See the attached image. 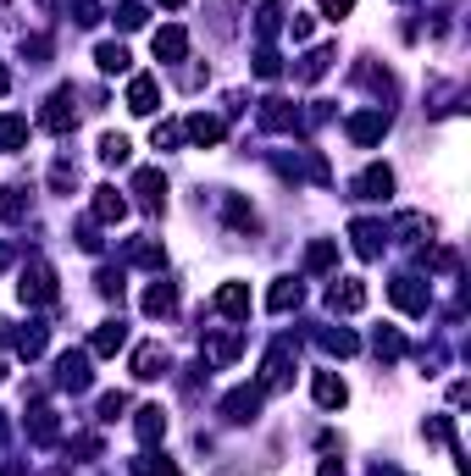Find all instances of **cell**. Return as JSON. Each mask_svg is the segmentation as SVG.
<instances>
[{
	"mask_svg": "<svg viewBox=\"0 0 471 476\" xmlns=\"http://www.w3.org/2000/svg\"><path fill=\"white\" fill-rule=\"evenodd\" d=\"M17 294H22V305H56V272H50L45 261H28Z\"/></svg>",
	"mask_w": 471,
	"mask_h": 476,
	"instance_id": "cell-1",
	"label": "cell"
},
{
	"mask_svg": "<svg viewBox=\"0 0 471 476\" xmlns=\"http://www.w3.org/2000/svg\"><path fill=\"white\" fill-rule=\"evenodd\" d=\"M73 122H78L73 89H56L50 100H45V111H39V128H50V134H73Z\"/></svg>",
	"mask_w": 471,
	"mask_h": 476,
	"instance_id": "cell-2",
	"label": "cell"
},
{
	"mask_svg": "<svg viewBox=\"0 0 471 476\" xmlns=\"http://www.w3.org/2000/svg\"><path fill=\"white\" fill-rule=\"evenodd\" d=\"M388 299H394L405 316H427V282H422V277H394V282H388Z\"/></svg>",
	"mask_w": 471,
	"mask_h": 476,
	"instance_id": "cell-3",
	"label": "cell"
},
{
	"mask_svg": "<svg viewBox=\"0 0 471 476\" xmlns=\"http://www.w3.org/2000/svg\"><path fill=\"white\" fill-rule=\"evenodd\" d=\"M56 383L67 394H83L89 388V355H78V349H67V355L56 360Z\"/></svg>",
	"mask_w": 471,
	"mask_h": 476,
	"instance_id": "cell-4",
	"label": "cell"
},
{
	"mask_svg": "<svg viewBox=\"0 0 471 476\" xmlns=\"http://www.w3.org/2000/svg\"><path fill=\"white\" fill-rule=\"evenodd\" d=\"M289 366H294V343L283 338V343H272V355H266V371H261V394H266V388H283V383H289Z\"/></svg>",
	"mask_w": 471,
	"mask_h": 476,
	"instance_id": "cell-5",
	"label": "cell"
},
{
	"mask_svg": "<svg viewBox=\"0 0 471 476\" xmlns=\"http://www.w3.org/2000/svg\"><path fill=\"white\" fill-rule=\"evenodd\" d=\"M327 305H333V310H344V316L366 310V282H355V277H338L333 289H327Z\"/></svg>",
	"mask_w": 471,
	"mask_h": 476,
	"instance_id": "cell-6",
	"label": "cell"
},
{
	"mask_svg": "<svg viewBox=\"0 0 471 476\" xmlns=\"http://www.w3.org/2000/svg\"><path fill=\"white\" fill-rule=\"evenodd\" d=\"M239 349H244L239 333H211V338L200 343V355H205V366H233V360H239Z\"/></svg>",
	"mask_w": 471,
	"mask_h": 476,
	"instance_id": "cell-7",
	"label": "cell"
},
{
	"mask_svg": "<svg viewBox=\"0 0 471 476\" xmlns=\"http://www.w3.org/2000/svg\"><path fill=\"white\" fill-rule=\"evenodd\" d=\"M150 50H155V61H183V56H188V34H183L178 22H167V28H155Z\"/></svg>",
	"mask_w": 471,
	"mask_h": 476,
	"instance_id": "cell-8",
	"label": "cell"
},
{
	"mask_svg": "<svg viewBox=\"0 0 471 476\" xmlns=\"http://www.w3.org/2000/svg\"><path fill=\"white\" fill-rule=\"evenodd\" d=\"M155 106H161V83H155L150 73H139V78L128 83V111H134V117H150Z\"/></svg>",
	"mask_w": 471,
	"mask_h": 476,
	"instance_id": "cell-9",
	"label": "cell"
},
{
	"mask_svg": "<svg viewBox=\"0 0 471 476\" xmlns=\"http://www.w3.org/2000/svg\"><path fill=\"white\" fill-rule=\"evenodd\" d=\"M310 394H317V404H322V410H344V404H350V388H344V376H338V371H317Z\"/></svg>",
	"mask_w": 471,
	"mask_h": 476,
	"instance_id": "cell-10",
	"label": "cell"
},
{
	"mask_svg": "<svg viewBox=\"0 0 471 476\" xmlns=\"http://www.w3.org/2000/svg\"><path fill=\"white\" fill-rule=\"evenodd\" d=\"M350 238H355V255L361 261H377V255H383V244H388V233L377 228V221H350Z\"/></svg>",
	"mask_w": 471,
	"mask_h": 476,
	"instance_id": "cell-11",
	"label": "cell"
},
{
	"mask_svg": "<svg viewBox=\"0 0 471 476\" xmlns=\"http://www.w3.org/2000/svg\"><path fill=\"white\" fill-rule=\"evenodd\" d=\"M167 366H172V360H167L161 343H139V349H134V376H139V383H155Z\"/></svg>",
	"mask_w": 471,
	"mask_h": 476,
	"instance_id": "cell-12",
	"label": "cell"
},
{
	"mask_svg": "<svg viewBox=\"0 0 471 476\" xmlns=\"http://www.w3.org/2000/svg\"><path fill=\"white\" fill-rule=\"evenodd\" d=\"M134 195H139L144 211H161V205H167V177L155 172V167H144V172L134 177Z\"/></svg>",
	"mask_w": 471,
	"mask_h": 476,
	"instance_id": "cell-13",
	"label": "cell"
},
{
	"mask_svg": "<svg viewBox=\"0 0 471 476\" xmlns=\"http://www.w3.org/2000/svg\"><path fill=\"white\" fill-rule=\"evenodd\" d=\"M383 134H388V111H355L350 117V139L355 144H377Z\"/></svg>",
	"mask_w": 471,
	"mask_h": 476,
	"instance_id": "cell-14",
	"label": "cell"
},
{
	"mask_svg": "<svg viewBox=\"0 0 471 476\" xmlns=\"http://www.w3.org/2000/svg\"><path fill=\"white\" fill-rule=\"evenodd\" d=\"M256 410H261V388H233V394L222 399V416L239 421V427H244V421H256Z\"/></svg>",
	"mask_w": 471,
	"mask_h": 476,
	"instance_id": "cell-15",
	"label": "cell"
},
{
	"mask_svg": "<svg viewBox=\"0 0 471 476\" xmlns=\"http://www.w3.org/2000/svg\"><path fill=\"white\" fill-rule=\"evenodd\" d=\"M183 139H188V144H200V150H205V144H222V117L195 111V117L183 122Z\"/></svg>",
	"mask_w": 471,
	"mask_h": 476,
	"instance_id": "cell-16",
	"label": "cell"
},
{
	"mask_svg": "<svg viewBox=\"0 0 471 476\" xmlns=\"http://www.w3.org/2000/svg\"><path fill=\"white\" fill-rule=\"evenodd\" d=\"M355 195H361V200H388V195H394V172H388V167H366V172L355 177Z\"/></svg>",
	"mask_w": 471,
	"mask_h": 476,
	"instance_id": "cell-17",
	"label": "cell"
},
{
	"mask_svg": "<svg viewBox=\"0 0 471 476\" xmlns=\"http://www.w3.org/2000/svg\"><path fill=\"white\" fill-rule=\"evenodd\" d=\"M211 305L222 310V316H233V322H239V316H249V282H222Z\"/></svg>",
	"mask_w": 471,
	"mask_h": 476,
	"instance_id": "cell-18",
	"label": "cell"
},
{
	"mask_svg": "<svg viewBox=\"0 0 471 476\" xmlns=\"http://www.w3.org/2000/svg\"><path fill=\"white\" fill-rule=\"evenodd\" d=\"M89 211H94V221H106V228H117V221L128 216V200H122L117 188H94V205H89Z\"/></svg>",
	"mask_w": 471,
	"mask_h": 476,
	"instance_id": "cell-19",
	"label": "cell"
},
{
	"mask_svg": "<svg viewBox=\"0 0 471 476\" xmlns=\"http://www.w3.org/2000/svg\"><path fill=\"white\" fill-rule=\"evenodd\" d=\"M261 122H266L272 134H294V128H300V117H294L289 100H266V106H261Z\"/></svg>",
	"mask_w": 471,
	"mask_h": 476,
	"instance_id": "cell-20",
	"label": "cell"
},
{
	"mask_svg": "<svg viewBox=\"0 0 471 476\" xmlns=\"http://www.w3.org/2000/svg\"><path fill=\"white\" fill-rule=\"evenodd\" d=\"M300 299H305L300 282H294V277H277V282H272V294H266V310H277V316H283V310H294Z\"/></svg>",
	"mask_w": 471,
	"mask_h": 476,
	"instance_id": "cell-21",
	"label": "cell"
},
{
	"mask_svg": "<svg viewBox=\"0 0 471 476\" xmlns=\"http://www.w3.org/2000/svg\"><path fill=\"white\" fill-rule=\"evenodd\" d=\"M178 310V289L172 282H150L144 289V316H172Z\"/></svg>",
	"mask_w": 471,
	"mask_h": 476,
	"instance_id": "cell-22",
	"label": "cell"
},
{
	"mask_svg": "<svg viewBox=\"0 0 471 476\" xmlns=\"http://www.w3.org/2000/svg\"><path fill=\"white\" fill-rule=\"evenodd\" d=\"M134 427H139V443H155V437H167V410H161V404H144Z\"/></svg>",
	"mask_w": 471,
	"mask_h": 476,
	"instance_id": "cell-23",
	"label": "cell"
},
{
	"mask_svg": "<svg viewBox=\"0 0 471 476\" xmlns=\"http://www.w3.org/2000/svg\"><path fill=\"white\" fill-rule=\"evenodd\" d=\"M122 343H128V327H122V322H100V327H94V355H117Z\"/></svg>",
	"mask_w": 471,
	"mask_h": 476,
	"instance_id": "cell-24",
	"label": "cell"
},
{
	"mask_svg": "<svg viewBox=\"0 0 471 476\" xmlns=\"http://www.w3.org/2000/svg\"><path fill=\"white\" fill-rule=\"evenodd\" d=\"M322 349H327V355H355L361 338H355L350 327H322Z\"/></svg>",
	"mask_w": 471,
	"mask_h": 476,
	"instance_id": "cell-25",
	"label": "cell"
},
{
	"mask_svg": "<svg viewBox=\"0 0 471 476\" xmlns=\"http://www.w3.org/2000/svg\"><path fill=\"white\" fill-rule=\"evenodd\" d=\"M128 155H134V144L122 139V134H100V161H106V167H122Z\"/></svg>",
	"mask_w": 471,
	"mask_h": 476,
	"instance_id": "cell-26",
	"label": "cell"
},
{
	"mask_svg": "<svg viewBox=\"0 0 471 476\" xmlns=\"http://www.w3.org/2000/svg\"><path fill=\"white\" fill-rule=\"evenodd\" d=\"M128 50H122V45H100V50H94V67H100V73H128Z\"/></svg>",
	"mask_w": 471,
	"mask_h": 476,
	"instance_id": "cell-27",
	"label": "cell"
},
{
	"mask_svg": "<svg viewBox=\"0 0 471 476\" xmlns=\"http://www.w3.org/2000/svg\"><path fill=\"white\" fill-rule=\"evenodd\" d=\"M333 261H338V244H333V238H317V244L305 249V266H310V272H327Z\"/></svg>",
	"mask_w": 471,
	"mask_h": 476,
	"instance_id": "cell-28",
	"label": "cell"
},
{
	"mask_svg": "<svg viewBox=\"0 0 471 476\" xmlns=\"http://www.w3.org/2000/svg\"><path fill=\"white\" fill-rule=\"evenodd\" d=\"M12 343H17V355H22V360H39V355H45V327H22Z\"/></svg>",
	"mask_w": 471,
	"mask_h": 476,
	"instance_id": "cell-29",
	"label": "cell"
},
{
	"mask_svg": "<svg viewBox=\"0 0 471 476\" xmlns=\"http://www.w3.org/2000/svg\"><path fill=\"white\" fill-rule=\"evenodd\" d=\"M28 144V122L22 117H0V150H22Z\"/></svg>",
	"mask_w": 471,
	"mask_h": 476,
	"instance_id": "cell-30",
	"label": "cell"
},
{
	"mask_svg": "<svg viewBox=\"0 0 471 476\" xmlns=\"http://www.w3.org/2000/svg\"><path fill=\"white\" fill-rule=\"evenodd\" d=\"M28 216V195L22 188H0V221H22Z\"/></svg>",
	"mask_w": 471,
	"mask_h": 476,
	"instance_id": "cell-31",
	"label": "cell"
},
{
	"mask_svg": "<svg viewBox=\"0 0 471 476\" xmlns=\"http://www.w3.org/2000/svg\"><path fill=\"white\" fill-rule=\"evenodd\" d=\"M134 476H183V471H178L167 454H139V460H134Z\"/></svg>",
	"mask_w": 471,
	"mask_h": 476,
	"instance_id": "cell-32",
	"label": "cell"
},
{
	"mask_svg": "<svg viewBox=\"0 0 471 476\" xmlns=\"http://www.w3.org/2000/svg\"><path fill=\"white\" fill-rule=\"evenodd\" d=\"M56 416H50V410H34V416H28V437H34V443H56Z\"/></svg>",
	"mask_w": 471,
	"mask_h": 476,
	"instance_id": "cell-33",
	"label": "cell"
},
{
	"mask_svg": "<svg viewBox=\"0 0 471 476\" xmlns=\"http://www.w3.org/2000/svg\"><path fill=\"white\" fill-rule=\"evenodd\" d=\"M128 261L134 266H161V244H155V238H134L128 244Z\"/></svg>",
	"mask_w": 471,
	"mask_h": 476,
	"instance_id": "cell-34",
	"label": "cell"
},
{
	"mask_svg": "<svg viewBox=\"0 0 471 476\" xmlns=\"http://www.w3.org/2000/svg\"><path fill=\"white\" fill-rule=\"evenodd\" d=\"M117 28H122V34L144 28V0H122V6H117Z\"/></svg>",
	"mask_w": 471,
	"mask_h": 476,
	"instance_id": "cell-35",
	"label": "cell"
},
{
	"mask_svg": "<svg viewBox=\"0 0 471 476\" xmlns=\"http://www.w3.org/2000/svg\"><path fill=\"white\" fill-rule=\"evenodd\" d=\"M327 67H333V50H310V56H305V67H300V78H305V83H317Z\"/></svg>",
	"mask_w": 471,
	"mask_h": 476,
	"instance_id": "cell-36",
	"label": "cell"
},
{
	"mask_svg": "<svg viewBox=\"0 0 471 476\" xmlns=\"http://www.w3.org/2000/svg\"><path fill=\"white\" fill-rule=\"evenodd\" d=\"M150 144H155V150H178V144H183V128H178V122H155Z\"/></svg>",
	"mask_w": 471,
	"mask_h": 476,
	"instance_id": "cell-37",
	"label": "cell"
},
{
	"mask_svg": "<svg viewBox=\"0 0 471 476\" xmlns=\"http://www.w3.org/2000/svg\"><path fill=\"white\" fill-rule=\"evenodd\" d=\"M277 28H283V12H277V6H261V12H256V34H261V39H272Z\"/></svg>",
	"mask_w": 471,
	"mask_h": 476,
	"instance_id": "cell-38",
	"label": "cell"
},
{
	"mask_svg": "<svg viewBox=\"0 0 471 476\" xmlns=\"http://www.w3.org/2000/svg\"><path fill=\"white\" fill-rule=\"evenodd\" d=\"M377 355H388V360H399V355H405V338H399L394 327H383V333H377Z\"/></svg>",
	"mask_w": 471,
	"mask_h": 476,
	"instance_id": "cell-39",
	"label": "cell"
},
{
	"mask_svg": "<svg viewBox=\"0 0 471 476\" xmlns=\"http://www.w3.org/2000/svg\"><path fill=\"white\" fill-rule=\"evenodd\" d=\"M73 22L94 28V22H100V0H73Z\"/></svg>",
	"mask_w": 471,
	"mask_h": 476,
	"instance_id": "cell-40",
	"label": "cell"
},
{
	"mask_svg": "<svg viewBox=\"0 0 471 476\" xmlns=\"http://www.w3.org/2000/svg\"><path fill=\"white\" fill-rule=\"evenodd\" d=\"M256 73H261V78H277V73H283V61H277V50H272V45H261V50H256Z\"/></svg>",
	"mask_w": 471,
	"mask_h": 476,
	"instance_id": "cell-41",
	"label": "cell"
},
{
	"mask_svg": "<svg viewBox=\"0 0 471 476\" xmlns=\"http://www.w3.org/2000/svg\"><path fill=\"white\" fill-rule=\"evenodd\" d=\"M228 221L233 228H256V211H249L244 200H228Z\"/></svg>",
	"mask_w": 471,
	"mask_h": 476,
	"instance_id": "cell-42",
	"label": "cell"
},
{
	"mask_svg": "<svg viewBox=\"0 0 471 476\" xmlns=\"http://www.w3.org/2000/svg\"><path fill=\"white\" fill-rule=\"evenodd\" d=\"M422 432H427L432 443H449V437H455V427H449V416H432V421H427Z\"/></svg>",
	"mask_w": 471,
	"mask_h": 476,
	"instance_id": "cell-43",
	"label": "cell"
},
{
	"mask_svg": "<svg viewBox=\"0 0 471 476\" xmlns=\"http://www.w3.org/2000/svg\"><path fill=\"white\" fill-rule=\"evenodd\" d=\"M122 410H128V394H106V399H100V416H106V421H117Z\"/></svg>",
	"mask_w": 471,
	"mask_h": 476,
	"instance_id": "cell-44",
	"label": "cell"
},
{
	"mask_svg": "<svg viewBox=\"0 0 471 476\" xmlns=\"http://www.w3.org/2000/svg\"><path fill=\"white\" fill-rule=\"evenodd\" d=\"M322 12H327V17H350L355 0H322Z\"/></svg>",
	"mask_w": 471,
	"mask_h": 476,
	"instance_id": "cell-45",
	"label": "cell"
},
{
	"mask_svg": "<svg viewBox=\"0 0 471 476\" xmlns=\"http://www.w3.org/2000/svg\"><path fill=\"white\" fill-rule=\"evenodd\" d=\"M289 34L294 39H310V17H289Z\"/></svg>",
	"mask_w": 471,
	"mask_h": 476,
	"instance_id": "cell-46",
	"label": "cell"
},
{
	"mask_svg": "<svg viewBox=\"0 0 471 476\" xmlns=\"http://www.w3.org/2000/svg\"><path fill=\"white\" fill-rule=\"evenodd\" d=\"M317 476H344V465H338V460H322V471H317Z\"/></svg>",
	"mask_w": 471,
	"mask_h": 476,
	"instance_id": "cell-47",
	"label": "cell"
},
{
	"mask_svg": "<svg viewBox=\"0 0 471 476\" xmlns=\"http://www.w3.org/2000/svg\"><path fill=\"white\" fill-rule=\"evenodd\" d=\"M371 476H405V471H394V465H371Z\"/></svg>",
	"mask_w": 471,
	"mask_h": 476,
	"instance_id": "cell-48",
	"label": "cell"
},
{
	"mask_svg": "<svg viewBox=\"0 0 471 476\" xmlns=\"http://www.w3.org/2000/svg\"><path fill=\"white\" fill-rule=\"evenodd\" d=\"M6 89H12V73H6V67H0V94H6Z\"/></svg>",
	"mask_w": 471,
	"mask_h": 476,
	"instance_id": "cell-49",
	"label": "cell"
},
{
	"mask_svg": "<svg viewBox=\"0 0 471 476\" xmlns=\"http://www.w3.org/2000/svg\"><path fill=\"white\" fill-rule=\"evenodd\" d=\"M6 261H12V255H6V249H0V272H6Z\"/></svg>",
	"mask_w": 471,
	"mask_h": 476,
	"instance_id": "cell-50",
	"label": "cell"
},
{
	"mask_svg": "<svg viewBox=\"0 0 471 476\" xmlns=\"http://www.w3.org/2000/svg\"><path fill=\"white\" fill-rule=\"evenodd\" d=\"M0 383H6V360H0Z\"/></svg>",
	"mask_w": 471,
	"mask_h": 476,
	"instance_id": "cell-51",
	"label": "cell"
},
{
	"mask_svg": "<svg viewBox=\"0 0 471 476\" xmlns=\"http://www.w3.org/2000/svg\"><path fill=\"white\" fill-rule=\"evenodd\" d=\"M161 6H183V0H161Z\"/></svg>",
	"mask_w": 471,
	"mask_h": 476,
	"instance_id": "cell-52",
	"label": "cell"
}]
</instances>
